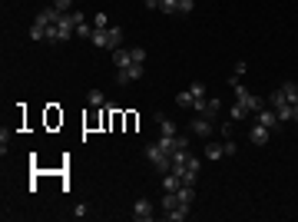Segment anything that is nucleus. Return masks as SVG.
Masks as SVG:
<instances>
[{
    "instance_id": "obj_4",
    "label": "nucleus",
    "mask_w": 298,
    "mask_h": 222,
    "mask_svg": "<svg viewBox=\"0 0 298 222\" xmlns=\"http://www.w3.org/2000/svg\"><path fill=\"white\" fill-rule=\"evenodd\" d=\"M133 80H142V63H129L116 70V83H133Z\"/></svg>"
},
{
    "instance_id": "obj_7",
    "label": "nucleus",
    "mask_w": 298,
    "mask_h": 222,
    "mask_svg": "<svg viewBox=\"0 0 298 222\" xmlns=\"http://www.w3.org/2000/svg\"><path fill=\"white\" fill-rule=\"evenodd\" d=\"M153 215H156V212H153V202H149V199H136V206H133V219H136V222H149Z\"/></svg>"
},
{
    "instance_id": "obj_25",
    "label": "nucleus",
    "mask_w": 298,
    "mask_h": 222,
    "mask_svg": "<svg viewBox=\"0 0 298 222\" xmlns=\"http://www.w3.org/2000/svg\"><path fill=\"white\" fill-rule=\"evenodd\" d=\"M93 27H110V17H106V14H96L93 17Z\"/></svg>"
},
{
    "instance_id": "obj_19",
    "label": "nucleus",
    "mask_w": 298,
    "mask_h": 222,
    "mask_svg": "<svg viewBox=\"0 0 298 222\" xmlns=\"http://www.w3.org/2000/svg\"><path fill=\"white\" fill-rule=\"evenodd\" d=\"M30 37H33V40H43V43H47V30H43L37 20H33V27H30Z\"/></svg>"
},
{
    "instance_id": "obj_20",
    "label": "nucleus",
    "mask_w": 298,
    "mask_h": 222,
    "mask_svg": "<svg viewBox=\"0 0 298 222\" xmlns=\"http://www.w3.org/2000/svg\"><path fill=\"white\" fill-rule=\"evenodd\" d=\"M129 56H133V63H146V50H142V47H133V50H129Z\"/></svg>"
},
{
    "instance_id": "obj_8",
    "label": "nucleus",
    "mask_w": 298,
    "mask_h": 222,
    "mask_svg": "<svg viewBox=\"0 0 298 222\" xmlns=\"http://www.w3.org/2000/svg\"><path fill=\"white\" fill-rule=\"evenodd\" d=\"M205 159H226V146L205 139Z\"/></svg>"
},
{
    "instance_id": "obj_12",
    "label": "nucleus",
    "mask_w": 298,
    "mask_h": 222,
    "mask_svg": "<svg viewBox=\"0 0 298 222\" xmlns=\"http://www.w3.org/2000/svg\"><path fill=\"white\" fill-rule=\"evenodd\" d=\"M176 196H179V202H186V206H192V202H196V186H186V183H182Z\"/></svg>"
},
{
    "instance_id": "obj_29",
    "label": "nucleus",
    "mask_w": 298,
    "mask_h": 222,
    "mask_svg": "<svg viewBox=\"0 0 298 222\" xmlns=\"http://www.w3.org/2000/svg\"><path fill=\"white\" fill-rule=\"evenodd\" d=\"M295 123H298V103H295Z\"/></svg>"
},
{
    "instance_id": "obj_16",
    "label": "nucleus",
    "mask_w": 298,
    "mask_h": 222,
    "mask_svg": "<svg viewBox=\"0 0 298 222\" xmlns=\"http://www.w3.org/2000/svg\"><path fill=\"white\" fill-rule=\"evenodd\" d=\"M159 10L163 14H179V0H159Z\"/></svg>"
},
{
    "instance_id": "obj_21",
    "label": "nucleus",
    "mask_w": 298,
    "mask_h": 222,
    "mask_svg": "<svg viewBox=\"0 0 298 222\" xmlns=\"http://www.w3.org/2000/svg\"><path fill=\"white\" fill-rule=\"evenodd\" d=\"M189 93H192V100H205V87H202V83H192Z\"/></svg>"
},
{
    "instance_id": "obj_26",
    "label": "nucleus",
    "mask_w": 298,
    "mask_h": 222,
    "mask_svg": "<svg viewBox=\"0 0 298 222\" xmlns=\"http://www.w3.org/2000/svg\"><path fill=\"white\" fill-rule=\"evenodd\" d=\"M192 14V0H179V17Z\"/></svg>"
},
{
    "instance_id": "obj_3",
    "label": "nucleus",
    "mask_w": 298,
    "mask_h": 222,
    "mask_svg": "<svg viewBox=\"0 0 298 222\" xmlns=\"http://www.w3.org/2000/svg\"><path fill=\"white\" fill-rule=\"evenodd\" d=\"M215 123H212V119H205V116H196L192 119V126H189V133L192 136H199V139H212V133H215Z\"/></svg>"
},
{
    "instance_id": "obj_2",
    "label": "nucleus",
    "mask_w": 298,
    "mask_h": 222,
    "mask_svg": "<svg viewBox=\"0 0 298 222\" xmlns=\"http://www.w3.org/2000/svg\"><path fill=\"white\" fill-rule=\"evenodd\" d=\"M146 159H149V166L156 169V173H169V169H173V156H169V150H166L159 139L146 146Z\"/></svg>"
},
{
    "instance_id": "obj_18",
    "label": "nucleus",
    "mask_w": 298,
    "mask_h": 222,
    "mask_svg": "<svg viewBox=\"0 0 298 222\" xmlns=\"http://www.w3.org/2000/svg\"><path fill=\"white\" fill-rule=\"evenodd\" d=\"M90 106H106V96L100 90H90Z\"/></svg>"
},
{
    "instance_id": "obj_13",
    "label": "nucleus",
    "mask_w": 298,
    "mask_h": 222,
    "mask_svg": "<svg viewBox=\"0 0 298 222\" xmlns=\"http://www.w3.org/2000/svg\"><path fill=\"white\" fill-rule=\"evenodd\" d=\"M245 116H249V106L236 100V103H232V110H229V119H232V123H239V119H245Z\"/></svg>"
},
{
    "instance_id": "obj_15",
    "label": "nucleus",
    "mask_w": 298,
    "mask_h": 222,
    "mask_svg": "<svg viewBox=\"0 0 298 222\" xmlns=\"http://www.w3.org/2000/svg\"><path fill=\"white\" fill-rule=\"evenodd\" d=\"M77 37H83V40H90V37H93V20L87 24V17H83V20L77 24Z\"/></svg>"
},
{
    "instance_id": "obj_27",
    "label": "nucleus",
    "mask_w": 298,
    "mask_h": 222,
    "mask_svg": "<svg viewBox=\"0 0 298 222\" xmlns=\"http://www.w3.org/2000/svg\"><path fill=\"white\" fill-rule=\"evenodd\" d=\"M7 143H10V133L4 129V133H0V150H4V153H7Z\"/></svg>"
},
{
    "instance_id": "obj_5",
    "label": "nucleus",
    "mask_w": 298,
    "mask_h": 222,
    "mask_svg": "<svg viewBox=\"0 0 298 222\" xmlns=\"http://www.w3.org/2000/svg\"><path fill=\"white\" fill-rule=\"evenodd\" d=\"M255 119H259L262 126H268V129H278V126H282V119H278V113H275L272 106H262V110L255 113Z\"/></svg>"
},
{
    "instance_id": "obj_28",
    "label": "nucleus",
    "mask_w": 298,
    "mask_h": 222,
    "mask_svg": "<svg viewBox=\"0 0 298 222\" xmlns=\"http://www.w3.org/2000/svg\"><path fill=\"white\" fill-rule=\"evenodd\" d=\"M142 4H146L149 10H159V0H142Z\"/></svg>"
},
{
    "instance_id": "obj_1",
    "label": "nucleus",
    "mask_w": 298,
    "mask_h": 222,
    "mask_svg": "<svg viewBox=\"0 0 298 222\" xmlns=\"http://www.w3.org/2000/svg\"><path fill=\"white\" fill-rule=\"evenodd\" d=\"M90 43L100 50H116V47H123V30L119 27H93Z\"/></svg>"
},
{
    "instance_id": "obj_14",
    "label": "nucleus",
    "mask_w": 298,
    "mask_h": 222,
    "mask_svg": "<svg viewBox=\"0 0 298 222\" xmlns=\"http://www.w3.org/2000/svg\"><path fill=\"white\" fill-rule=\"evenodd\" d=\"M282 93H285V100H288V103H298V83H282Z\"/></svg>"
},
{
    "instance_id": "obj_11",
    "label": "nucleus",
    "mask_w": 298,
    "mask_h": 222,
    "mask_svg": "<svg viewBox=\"0 0 298 222\" xmlns=\"http://www.w3.org/2000/svg\"><path fill=\"white\" fill-rule=\"evenodd\" d=\"M189 212H192V206L182 202V206H176L173 212H166V219H169V222H182V219H189Z\"/></svg>"
},
{
    "instance_id": "obj_22",
    "label": "nucleus",
    "mask_w": 298,
    "mask_h": 222,
    "mask_svg": "<svg viewBox=\"0 0 298 222\" xmlns=\"http://www.w3.org/2000/svg\"><path fill=\"white\" fill-rule=\"evenodd\" d=\"M53 7L60 10V14H70V10H73V0H53Z\"/></svg>"
},
{
    "instance_id": "obj_10",
    "label": "nucleus",
    "mask_w": 298,
    "mask_h": 222,
    "mask_svg": "<svg viewBox=\"0 0 298 222\" xmlns=\"http://www.w3.org/2000/svg\"><path fill=\"white\" fill-rule=\"evenodd\" d=\"M113 63H116V70H119V66H129V63H133L129 50H126V47H116V50H113Z\"/></svg>"
},
{
    "instance_id": "obj_24",
    "label": "nucleus",
    "mask_w": 298,
    "mask_h": 222,
    "mask_svg": "<svg viewBox=\"0 0 298 222\" xmlns=\"http://www.w3.org/2000/svg\"><path fill=\"white\" fill-rule=\"evenodd\" d=\"M219 136H222V139H229V136H232V119H226V123L219 126Z\"/></svg>"
},
{
    "instance_id": "obj_23",
    "label": "nucleus",
    "mask_w": 298,
    "mask_h": 222,
    "mask_svg": "<svg viewBox=\"0 0 298 222\" xmlns=\"http://www.w3.org/2000/svg\"><path fill=\"white\" fill-rule=\"evenodd\" d=\"M222 146H226V156H236V153H239V146L232 143V136H229V139H222Z\"/></svg>"
},
{
    "instance_id": "obj_9",
    "label": "nucleus",
    "mask_w": 298,
    "mask_h": 222,
    "mask_svg": "<svg viewBox=\"0 0 298 222\" xmlns=\"http://www.w3.org/2000/svg\"><path fill=\"white\" fill-rule=\"evenodd\" d=\"M179 186H182V179L176 173H163V192H179Z\"/></svg>"
},
{
    "instance_id": "obj_17",
    "label": "nucleus",
    "mask_w": 298,
    "mask_h": 222,
    "mask_svg": "<svg viewBox=\"0 0 298 222\" xmlns=\"http://www.w3.org/2000/svg\"><path fill=\"white\" fill-rule=\"evenodd\" d=\"M176 103H179V106H186V110H192V103H196V100H192V93H189V90H182V93L176 96Z\"/></svg>"
},
{
    "instance_id": "obj_6",
    "label": "nucleus",
    "mask_w": 298,
    "mask_h": 222,
    "mask_svg": "<svg viewBox=\"0 0 298 222\" xmlns=\"http://www.w3.org/2000/svg\"><path fill=\"white\" fill-rule=\"evenodd\" d=\"M268 136H272V129H268V126H262L259 119H255V123L249 126V139H252L255 146H265V143H268Z\"/></svg>"
}]
</instances>
